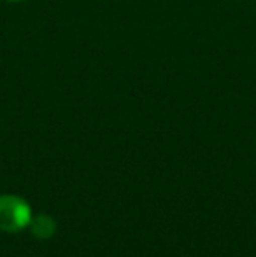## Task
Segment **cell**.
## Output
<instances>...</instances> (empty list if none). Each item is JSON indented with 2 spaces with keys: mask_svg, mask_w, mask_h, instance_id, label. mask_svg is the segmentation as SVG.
<instances>
[{
  "mask_svg": "<svg viewBox=\"0 0 256 257\" xmlns=\"http://www.w3.org/2000/svg\"><path fill=\"white\" fill-rule=\"evenodd\" d=\"M32 208L23 198L14 194L0 196V231L16 233L30 224Z\"/></svg>",
  "mask_w": 256,
  "mask_h": 257,
  "instance_id": "cell-1",
  "label": "cell"
},
{
  "mask_svg": "<svg viewBox=\"0 0 256 257\" xmlns=\"http://www.w3.org/2000/svg\"><path fill=\"white\" fill-rule=\"evenodd\" d=\"M28 226H30L32 234L35 238H39V240H49L56 231L55 219L51 215H48V213H39L37 217H32Z\"/></svg>",
  "mask_w": 256,
  "mask_h": 257,
  "instance_id": "cell-2",
  "label": "cell"
},
{
  "mask_svg": "<svg viewBox=\"0 0 256 257\" xmlns=\"http://www.w3.org/2000/svg\"><path fill=\"white\" fill-rule=\"evenodd\" d=\"M6 2H25V0H6Z\"/></svg>",
  "mask_w": 256,
  "mask_h": 257,
  "instance_id": "cell-3",
  "label": "cell"
}]
</instances>
